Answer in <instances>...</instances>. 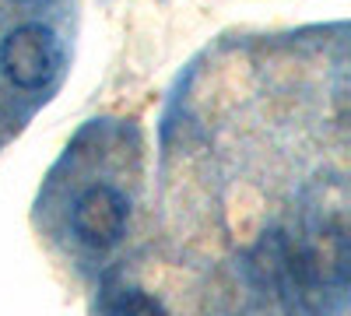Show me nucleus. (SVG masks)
<instances>
[{"label": "nucleus", "instance_id": "f257e3e1", "mask_svg": "<svg viewBox=\"0 0 351 316\" xmlns=\"http://www.w3.org/2000/svg\"><path fill=\"white\" fill-rule=\"evenodd\" d=\"M56 64H60L56 36L39 21L11 28L4 36V42H0V67H4V74L14 88H25V92L43 88L53 77Z\"/></svg>", "mask_w": 351, "mask_h": 316}, {"label": "nucleus", "instance_id": "f03ea898", "mask_svg": "<svg viewBox=\"0 0 351 316\" xmlns=\"http://www.w3.org/2000/svg\"><path fill=\"white\" fill-rule=\"evenodd\" d=\"M127 215H130V204L127 197L116 190V186H88L77 204H74V232L84 246L92 250H109L123 239V228H127Z\"/></svg>", "mask_w": 351, "mask_h": 316}, {"label": "nucleus", "instance_id": "7ed1b4c3", "mask_svg": "<svg viewBox=\"0 0 351 316\" xmlns=\"http://www.w3.org/2000/svg\"><path fill=\"white\" fill-rule=\"evenodd\" d=\"M109 316H169V313H165V306H162L155 295H148V292H123L120 299L112 302Z\"/></svg>", "mask_w": 351, "mask_h": 316}, {"label": "nucleus", "instance_id": "20e7f679", "mask_svg": "<svg viewBox=\"0 0 351 316\" xmlns=\"http://www.w3.org/2000/svg\"><path fill=\"white\" fill-rule=\"evenodd\" d=\"M11 4H28V0H11Z\"/></svg>", "mask_w": 351, "mask_h": 316}]
</instances>
